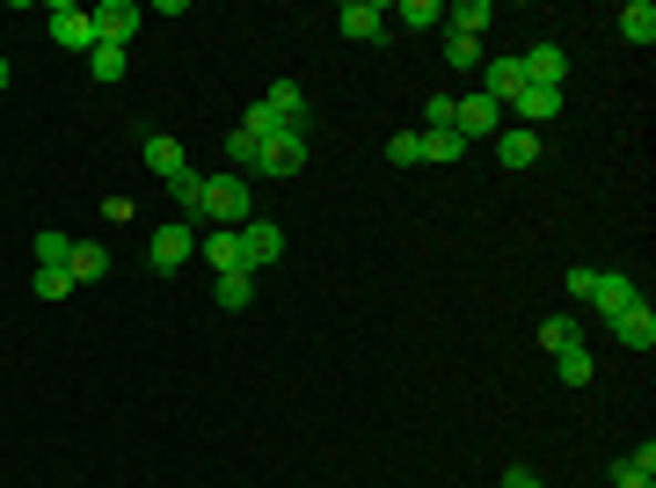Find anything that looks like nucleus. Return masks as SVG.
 Returning <instances> with one entry per match:
<instances>
[{
	"label": "nucleus",
	"instance_id": "obj_1",
	"mask_svg": "<svg viewBox=\"0 0 656 488\" xmlns=\"http://www.w3.org/2000/svg\"><path fill=\"white\" fill-rule=\"evenodd\" d=\"M205 219H212V227H234V233L256 219V197H248V183H242L234 168H226V175H205Z\"/></svg>",
	"mask_w": 656,
	"mask_h": 488
},
{
	"label": "nucleus",
	"instance_id": "obj_2",
	"mask_svg": "<svg viewBox=\"0 0 656 488\" xmlns=\"http://www.w3.org/2000/svg\"><path fill=\"white\" fill-rule=\"evenodd\" d=\"M44 30H52V44L59 52H95V15H88V8H73V0H52V8H44Z\"/></svg>",
	"mask_w": 656,
	"mask_h": 488
},
{
	"label": "nucleus",
	"instance_id": "obj_3",
	"mask_svg": "<svg viewBox=\"0 0 656 488\" xmlns=\"http://www.w3.org/2000/svg\"><path fill=\"white\" fill-rule=\"evenodd\" d=\"M452 132H460V139H496L503 132V103H489L482 87L452 95Z\"/></svg>",
	"mask_w": 656,
	"mask_h": 488
},
{
	"label": "nucleus",
	"instance_id": "obj_4",
	"mask_svg": "<svg viewBox=\"0 0 656 488\" xmlns=\"http://www.w3.org/2000/svg\"><path fill=\"white\" fill-rule=\"evenodd\" d=\"M191 256H197V227H183V219L154 227V241H146V262H154L161 278H175V270H183Z\"/></svg>",
	"mask_w": 656,
	"mask_h": 488
},
{
	"label": "nucleus",
	"instance_id": "obj_5",
	"mask_svg": "<svg viewBox=\"0 0 656 488\" xmlns=\"http://www.w3.org/2000/svg\"><path fill=\"white\" fill-rule=\"evenodd\" d=\"M605 329H613V343H621V350H642V357L656 350V314H649V299H627L621 314H605Z\"/></svg>",
	"mask_w": 656,
	"mask_h": 488
},
{
	"label": "nucleus",
	"instance_id": "obj_6",
	"mask_svg": "<svg viewBox=\"0 0 656 488\" xmlns=\"http://www.w3.org/2000/svg\"><path fill=\"white\" fill-rule=\"evenodd\" d=\"M336 30H344L350 44H380V37L394 30V15H387V0H344V15H336Z\"/></svg>",
	"mask_w": 656,
	"mask_h": 488
},
{
	"label": "nucleus",
	"instance_id": "obj_7",
	"mask_svg": "<svg viewBox=\"0 0 656 488\" xmlns=\"http://www.w3.org/2000/svg\"><path fill=\"white\" fill-rule=\"evenodd\" d=\"M277 256H285V227H270V219H248V227H242V270L256 278V270H270Z\"/></svg>",
	"mask_w": 656,
	"mask_h": 488
},
{
	"label": "nucleus",
	"instance_id": "obj_8",
	"mask_svg": "<svg viewBox=\"0 0 656 488\" xmlns=\"http://www.w3.org/2000/svg\"><path fill=\"white\" fill-rule=\"evenodd\" d=\"M88 15H95V44H132L146 8H139V0H103V8H88Z\"/></svg>",
	"mask_w": 656,
	"mask_h": 488
},
{
	"label": "nucleus",
	"instance_id": "obj_9",
	"mask_svg": "<svg viewBox=\"0 0 656 488\" xmlns=\"http://www.w3.org/2000/svg\"><path fill=\"white\" fill-rule=\"evenodd\" d=\"M503 117H519L525 132H540V124L562 117V87H519V95L503 103Z\"/></svg>",
	"mask_w": 656,
	"mask_h": 488
},
{
	"label": "nucleus",
	"instance_id": "obj_10",
	"mask_svg": "<svg viewBox=\"0 0 656 488\" xmlns=\"http://www.w3.org/2000/svg\"><path fill=\"white\" fill-rule=\"evenodd\" d=\"M519 66H525V87H562V81H570V52H562L554 37H547V44H533Z\"/></svg>",
	"mask_w": 656,
	"mask_h": 488
},
{
	"label": "nucleus",
	"instance_id": "obj_11",
	"mask_svg": "<svg viewBox=\"0 0 656 488\" xmlns=\"http://www.w3.org/2000/svg\"><path fill=\"white\" fill-rule=\"evenodd\" d=\"M299 168H307V132L263 139V168H256V175H277V183H285V175H299Z\"/></svg>",
	"mask_w": 656,
	"mask_h": 488
},
{
	"label": "nucleus",
	"instance_id": "obj_12",
	"mask_svg": "<svg viewBox=\"0 0 656 488\" xmlns=\"http://www.w3.org/2000/svg\"><path fill=\"white\" fill-rule=\"evenodd\" d=\"M627 299H642V292H635V278H627V270H598V278H591V299H584V307H591V314H621Z\"/></svg>",
	"mask_w": 656,
	"mask_h": 488
},
{
	"label": "nucleus",
	"instance_id": "obj_13",
	"mask_svg": "<svg viewBox=\"0 0 656 488\" xmlns=\"http://www.w3.org/2000/svg\"><path fill=\"white\" fill-rule=\"evenodd\" d=\"M613 488H656V445H649V437H642L635 453L613 459Z\"/></svg>",
	"mask_w": 656,
	"mask_h": 488
},
{
	"label": "nucleus",
	"instance_id": "obj_14",
	"mask_svg": "<svg viewBox=\"0 0 656 488\" xmlns=\"http://www.w3.org/2000/svg\"><path fill=\"white\" fill-rule=\"evenodd\" d=\"M540 146H547V139H540V132H525V124H503V132H496V160H503V168H533Z\"/></svg>",
	"mask_w": 656,
	"mask_h": 488
},
{
	"label": "nucleus",
	"instance_id": "obj_15",
	"mask_svg": "<svg viewBox=\"0 0 656 488\" xmlns=\"http://www.w3.org/2000/svg\"><path fill=\"white\" fill-rule=\"evenodd\" d=\"M146 168H154L161 183H175V175H191V154H183V139H168V132H146Z\"/></svg>",
	"mask_w": 656,
	"mask_h": 488
},
{
	"label": "nucleus",
	"instance_id": "obj_16",
	"mask_svg": "<svg viewBox=\"0 0 656 488\" xmlns=\"http://www.w3.org/2000/svg\"><path fill=\"white\" fill-rule=\"evenodd\" d=\"M519 87H525V66H519V59H482V95H489V103H511Z\"/></svg>",
	"mask_w": 656,
	"mask_h": 488
},
{
	"label": "nucleus",
	"instance_id": "obj_17",
	"mask_svg": "<svg viewBox=\"0 0 656 488\" xmlns=\"http://www.w3.org/2000/svg\"><path fill=\"white\" fill-rule=\"evenodd\" d=\"M66 278H73V284H103V278H110V248H103V241H73Z\"/></svg>",
	"mask_w": 656,
	"mask_h": 488
},
{
	"label": "nucleus",
	"instance_id": "obj_18",
	"mask_svg": "<svg viewBox=\"0 0 656 488\" xmlns=\"http://www.w3.org/2000/svg\"><path fill=\"white\" fill-rule=\"evenodd\" d=\"M197 256H205L212 270L226 278V270H242V233H234V227H212L205 241H197Z\"/></svg>",
	"mask_w": 656,
	"mask_h": 488
},
{
	"label": "nucleus",
	"instance_id": "obj_19",
	"mask_svg": "<svg viewBox=\"0 0 656 488\" xmlns=\"http://www.w3.org/2000/svg\"><path fill=\"white\" fill-rule=\"evenodd\" d=\"M212 299H219V314H248V307H256V278H248V270H226V278L212 284Z\"/></svg>",
	"mask_w": 656,
	"mask_h": 488
},
{
	"label": "nucleus",
	"instance_id": "obj_20",
	"mask_svg": "<svg viewBox=\"0 0 656 488\" xmlns=\"http://www.w3.org/2000/svg\"><path fill=\"white\" fill-rule=\"evenodd\" d=\"M242 132H248V139L263 146V139H285V132H299V124H285V117H277V110H270V103L256 95V103L242 110Z\"/></svg>",
	"mask_w": 656,
	"mask_h": 488
},
{
	"label": "nucleus",
	"instance_id": "obj_21",
	"mask_svg": "<svg viewBox=\"0 0 656 488\" xmlns=\"http://www.w3.org/2000/svg\"><path fill=\"white\" fill-rule=\"evenodd\" d=\"M387 15L409 30H445V0H387Z\"/></svg>",
	"mask_w": 656,
	"mask_h": 488
},
{
	"label": "nucleus",
	"instance_id": "obj_22",
	"mask_svg": "<svg viewBox=\"0 0 656 488\" xmlns=\"http://www.w3.org/2000/svg\"><path fill=\"white\" fill-rule=\"evenodd\" d=\"M489 22H496V0H460V8H445V30H460V37H482Z\"/></svg>",
	"mask_w": 656,
	"mask_h": 488
},
{
	"label": "nucleus",
	"instance_id": "obj_23",
	"mask_svg": "<svg viewBox=\"0 0 656 488\" xmlns=\"http://www.w3.org/2000/svg\"><path fill=\"white\" fill-rule=\"evenodd\" d=\"M621 37H627V44H642V52L656 44V8H649V0H627V8H621Z\"/></svg>",
	"mask_w": 656,
	"mask_h": 488
},
{
	"label": "nucleus",
	"instance_id": "obj_24",
	"mask_svg": "<svg viewBox=\"0 0 656 488\" xmlns=\"http://www.w3.org/2000/svg\"><path fill=\"white\" fill-rule=\"evenodd\" d=\"M482 37H460V30H445V66L452 73H482Z\"/></svg>",
	"mask_w": 656,
	"mask_h": 488
},
{
	"label": "nucleus",
	"instance_id": "obj_25",
	"mask_svg": "<svg viewBox=\"0 0 656 488\" xmlns=\"http://www.w3.org/2000/svg\"><path fill=\"white\" fill-rule=\"evenodd\" d=\"M168 190H175V211H183V227H197V219H205V175H175Z\"/></svg>",
	"mask_w": 656,
	"mask_h": 488
},
{
	"label": "nucleus",
	"instance_id": "obj_26",
	"mask_svg": "<svg viewBox=\"0 0 656 488\" xmlns=\"http://www.w3.org/2000/svg\"><path fill=\"white\" fill-rule=\"evenodd\" d=\"M576 343H584L576 314H554V321H540V350H547V357H562V350H576Z\"/></svg>",
	"mask_w": 656,
	"mask_h": 488
},
{
	"label": "nucleus",
	"instance_id": "obj_27",
	"mask_svg": "<svg viewBox=\"0 0 656 488\" xmlns=\"http://www.w3.org/2000/svg\"><path fill=\"white\" fill-rule=\"evenodd\" d=\"M423 160H431V168H460L467 139H460V132H423Z\"/></svg>",
	"mask_w": 656,
	"mask_h": 488
},
{
	"label": "nucleus",
	"instance_id": "obj_28",
	"mask_svg": "<svg viewBox=\"0 0 656 488\" xmlns=\"http://www.w3.org/2000/svg\"><path fill=\"white\" fill-rule=\"evenodd\" d=\"M263 103H270L285 124H299V132H307V95H299V81H277L270 95H263Z\"/></svg>",
	"mask_w": 656,
	"mask_h": 488
},
{
	"label": "nucleus",
	"instance_id": "obj_29",
	"mask_svg": "<svg viewBox=\"0 0 656 488\" xmlns=\"http://www.w3.org/2000/svg\"><path fill=\"white\" fill-rule=\"evenodd\" d=\"M226 160H234V175H242V183H248V175H256V168H263V146H256V139H248L242 124H234V139H226Z\"/></svg>",
	"mask_w": 656,
	"mask_h": 488
},
{
	"label": "nucleus",
	"instance_id": "obj_30",
	"mask_svg": "<svg viewBox=\"0 0 656 488\" xmlns=\"http://www.w3.org/2000/svg\"><path fill=\"white\" fill-rule=\"evenodd\" d=\"M554 372H562V386H591V372H598V365H591V350L576 343V350H562V357H554Z\"/></svg>",
	"mask_w": 656,
	"mask_h": 488
},
{
	"label": "nucleus",
	"instance_id": "obj_31",
	"mask_svg": "<svg viewBox=\"0 0 656 488\" xmlns=\"http://www.w3.org/2000/svg\"><path fill=\"white\" fill-rule=\"evenodd\" d=\"M30 292H37V299H66V292H73V278H66V262H59V270H52V262H37V278H30Z\"/></svg>",
	"mask_w": 656,
	"mask_h": 488
},
{
	"label": "nucleus",
	"instance_id": "obj_32",
	"mask_svg": "<svg viewBox=\"0 0 656 488\" xmlns=\"http://www.w3.org/2000/svg\"><path fill=\"white\" fill-rule=\"evenodd\" d=\"M88 73H95V81H124V44H95V52H88Z\"/></svg>",
	"mask_w": 656,
	"mask_h": 488
},
{
	"label": "nucleus",
	"instance_id": "obj_33",
	"mask_svg": "<svg viewBox=\"0 0 656 488\" xmlns=\"http://www.w3.org/2000/svg\"><path fill=\"white\" fill-rule=\"evenodd\" d=\"M387 160H394V168H423V132H401V139H387Z\"/></svg>",
	"mask_w": 656,
	"mask_h": 488
},
{
	"label": "nucleus",
	"instance_id": "obj_34",
	"mask_svg": "<svg viewBox=\"0 0 656 488\" xmlns=\"http://www.w3.org/2000/svg\"><path fill=\"white\" fill-rule=\"evenodd\" d=\"M66 256H73V241H66V233H52V227L37 233V262H52V270H59Z\"/></svg>",
	"mask_w": 656,
	"mask_h": 488
},
{
	"label": "nucleus",
	"instance_id": "obj_35",
	"mask_svg": "<svg viewBox=\"0 0 656 488\" xmlns=\"http://www.w3.org/2000/svg\"><path fill=\"white\" fill-rule=\"evenodd\" d=\"M423 132H452V95H431V110H423Z\"/></svg>",
	"mask_w": 656,
	"mask_h": 488
},
{
	"label": "nucleus",
	"instance_id": "obj_36",
	"mask_svg": "<svg viewBox=\"0 0 656 488\" xmlns=\"http://www.w3.org/2000/svg\"><path fill=\"white\" fill-rule=\"evenodd\" d=\"M503 488H547V481H540L533 467H511V474H503Z\"/></svg>",
	"mask_w": 656,
	"mask_h": 488
},
{
	"label": "nucleus",
	"instance_id": "obj_37",
	"mask_svg": "<svg viewBox=\"0 0 656 488\" xmlns=\"http://www.w3.org/2000/svg\"><path fill=\"white\" fill-rule=\"evenodd\" d=\"M0 87H8V59H0Z\"/></svg>",
	"mask_w": 656,
	"mask_h": 488
}]
</instances>
